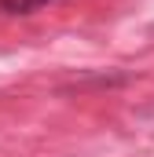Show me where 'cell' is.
I'll return each mask as SVG.
<instances>
[{
    "instance_id": "6da1fadb",
    "label": "cell",
    "mask_w": 154,
    "mask_h": 157,
    "mask_svg": "<svg viewBox=\"0 0 154 157\" xmlns=\"http://www.w3.org/2000/svg\"><path fill=\"white\" fill-rule=\"evenodd\" d=\"M51 0H0V15H33Z\"/></svg>"
}]
</instances>
